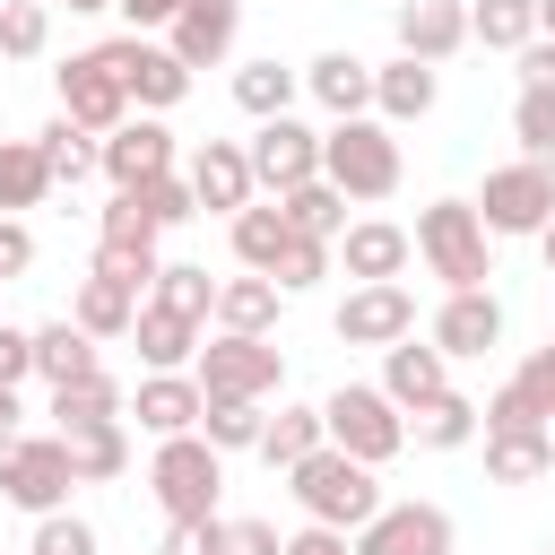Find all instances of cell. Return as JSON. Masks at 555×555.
<instances>
[{
  "label": "cell",
  "mask_w": 555,
  "mask_h": 555,
  "mask_svg": "<svg viewBox=\"0 0 555 555\" xmlns=\"http://www.w3.org/2000/svg\"><path fill=\"white\" fill-rule=\"evenodd\" d=\"M286 477H295L304 520H330V529H347V538L382 512V477H373L356 451H338V442H321V451H312V460H295Z\"/></svg>",
  "instance_id": "1"
},
{
  "label": "cell",
  "mask_w": 555,
  "mask_h": 555,
  "mask_svg": "<svg viewBox=\"0 0 555 555\" xmlns=\"http://www.w3.org/2000/svg\"><path fill=\"white\" fill-rule=\"evenodd\" d=\"M321 173L347 191V199H390L399 191V139L382 113H356V121H330L321 130Z\"/></svg>",
  "instance_id": "2"
},
{
  "label": "cell",
  "mask_w": 555,
  "mask_h": 555,
  "mask_svg": "<svg viewBox=\"0 0 555 555\" xmlns=\"http://www.w3.org/2000/svg\"><path fill=\"white\" fill-rule=\"evenodd\" d=\"M494 234H486V217H477V199H434V208H416V260L442 278V286H486L494 278V251H486Z\"/></svg>",
  "instance_id": "3"
},
{
  "label": "cell",
  "mask_w": 555,
  "mask_h": 555,
  "mask_svg": "<svg viewBox=\"0 0 555 555\" xmlns=\"http://www.w3.org/2000/svg\"><path fill=\"white\" fill-rule=\"evenodd\" d=\"M321 425H330V442L356 451L364 468H382V460L408 451V408H399L382 382H338V390L321 399Z\"/></svg>",
  "instance_id": "4"
},
{
  "label": "cell",
  "mask_w": 555,
  "mask_h": 555,
  "mask_svg": "<svg viewBox=\"0 0 555 555\" xmlns=\"http://www.w3.org/2000/svg\"><path fill=\"white\" fill-rule=\"evenodd\" d=\"M147 486H156L165 520H208L217 512V486H225V451L208 434H165L156 460H147Z\"/></svg>",
  "instance_id": "5"
},
{
  "label": "cell",
  "mask_w": 555,
  "mask_h": 555,
  "mask_svg": "<svg viewBox=\"0 0 555 555\" xmlns=\"http://www.w3.org/2000/svg\"><path fill=\"white\" fill-rule=\"evenodd\" d=\"M69 486H78V460H69V442L61 434H9L0 442V503H17V512H61L69 503Z\"/></svg>",
  "instance_id": "6"
},
{
  "label": "cell",
  "mask_w": 555,
  "mask_h": 555,
  "mask_svg": "<svg viewBox=\"0 0 555 555\" xmlns=\"http://www.w3.org/2000/svg\"><path fill=\"white\" fill-rule=\"evenodd\" d=\"M191 373H199L208 399H278V390H286V356H278L269 338H243V330H217Z\"/></svg>",
  "instance_id": "7"
},
{
  "label": "cell",
  "mask_w": 555,
  "mask_h": 555,
  "mask_svg": "<svg viewBox=\"0 0 555 555\" xmlns=\"http://www.w3.org/2000/svg\"><path fill=\"white\" fill-rule=\"evenodd\" d=\"M477 217H486V234H546V217H555V165H538V156L494 165L486 191H477Z\"/></svg>",
  "instance_id": "8"
},
{
  "label": "cell",
  "mask_w": 555,
  "mask_h": 555,
  "mask_svg": "<svg viewBox=\"0 0 555 555\" xmlns=\"http://www.w3.org/2000/svg\"><path fill=\"white\" fill-rule=\"evenodd\" d=\"M52 87H61V113H69L78 130H95V139L130 121V87H121V69H113V52H104V43L69 52V61L52 69Z\"/></svg>",
  "instance_id": "9"
},
{
  "label": "cell",
  "mask_w": 555,
  "mask_h": 555,
  "mask_svg": "<svg viewBox=\"0 0 555 555\" xmlns=\"http://www.w3.org/2000/svg\"><path fill=\"white\" fill-rule=\"evenodd\" d=\"M251 182L269 191V199H286L295 182H312L321 173V130L312 121H295V113H269V121H251Z\"/></svg>",
  "instance_id": "10"
},
{
  "label": "cell",
  "mask_w": 555,
  "mask_h": 555,
  "mask_svg": "<svg viewBox=\"0 0 555 555\" xmlns=\"http://www.w3.org/2000/svg\"><path fill=\"white\" fill-rule=\"evenodd\" d=\"M104 52H113V69H121V87H130L139 113H173V104L191 95V61H182L173 43H156V35H113Z\"/></svg>",
  "instance_id": "11"
},
{
  "label": "cell",
  "mask_w": 555,
  "mask_h": 555,
  "mask_svg": "<svg viewBox=\"0 0 555 555\" xmlns=\"http://www.w3.org/2000/svg\"><path fill=\"white\" fill-rule=\"evenodd\" d=\"M330 330H338V347H399V338H416V295L399 278L347 286V304L330 312Z\"/></svg>",
  "instance_id": "12"
},
{
  "label": "cell",
  "mask_w": 555,
  "mask_h": 555,
  "mask_svg": "<svg viewBox=\"0 0 555 555\" xmlns=\"http://www.w3.org/2000/svg\"><path fill=\"white\" fill-rule=\"evenodd\" d=\"M356 555H451V512L442 503H382L356 529Z\"/></svg>",
  "instance_id": "13"
},
{
  "label": "cell",
  "mask_w": 555,
  "mask_h": 555,
  "mask_svg": "<svg viewBox=\"0 0 555 555\" xmlns=\"http://www.w3.org/2000/svg\"><path fill=\"white\" fill-rule=\"evenodd\" d=\"M156 173H173V130L156 113H130L121 130H104V182L113 191H139Z\"/></svg>",
  "instance_id": "14"
},
{
  "label": "cell",
  "mask_w": 555,
  "mask_h": 555,
  "mask_svg": "<svg viewBox=\"0 0 555 555\" xmlns=\"http://www.w3.org/2000/svg\"><path fill=\"white\" fill-rule=\"evenodd\" d=\"M434 347H442V356H494V347H503V304H494V286H442Z\"/></svg>",
  "instance_id": "15"
},
{
  "label": "cell",
  "mask_w": 555,
  "mask_h": 555,
  "mask_svg": "<svg viewBox=\"0 0 555 555\" xmlns=\"http://www.w3.org/2000/svg\"><path fill=\"white\" fill-rule=\"evenodd\" d=\"M390 35H399V52H416V61H451L460 43H477L468 35V0H399L390 9Z\"/></svg>",
  "instance_id": "16"
},
{
  "label": "cell",
  "mask_w": 555,
  "mask_h": 555,
  "mask_svg": "<svg viewBox=\"0 0 555 555\" xmlns=\"http://www.w3.org/2000/svg\"><path fill=\"white\" fill-rule=\"evenodd\" d=\"M191 191H199V208H217V217L251 208V199H260V182H251V147H243V139H199V156H191Z\"/></svg>",
  "instance_id": "17"
},
{
  "label": "cell",
  "mask_w": 555,
  "mask_h": 555,
  "mask_svg": "<svg viewBox=\"0 0 555 555\" xmlns=\"http://www.w3.org/2000/svg\"><path fill=\"white\" fill-rule=\"evenodd\" d=\"M165 43H173L191 69H217V61L243 43V0H182V17L165 26Z\"/></svg>",
  "instance_id": "18"
},
{
  "label": "cell",
  "mask_w": 555,
  "mask_h": 555,
  "mask_svg": "<svg viewBox=\"0 0 555 555\" xmlns=\"http://www.w3.org/2000/svg\"><path fill=\"white\" fill-rule=\"evenodd\" d=\"M199 408H208V390H199V373H147L139 390H130V416H139V434H199Z\"/></svg>",
  "instance_id": "19"
},
{
  "label": "cell",
  "mask_w": 555,
  "mask_h": 555,
  "mask_svg": "<svg viewBox=\"0 0 555 555\" xmlns=\"http://www.w3.org/2000/svg\"><path fill=\"white\" fill-rule=\"evenodd\" d=\"M304 95H312L330 121H356V113H373V61H356V52H312V61H304Z\"/></svg>",
  "instance_id": "20"
},
{
  "label": "cell",
  "mask_w": 555,
  "mask_h": 555,
  "mask_svg": "<svg viewBox=\"0 0 555 555\" xmlns=\"http://www.w3.org/2000/svg\"><path fill=\"white\" fill-rule=\"evenodd\" d=\"M434 95H442V69H434V61H416V52L373 61V113H382V121H425Z\"/></svg>",
  "instance_id": "21"
},
{
  "label": "cell",
  "mask_w": 555,
  "mask_h": 555,
  "mask_svg": "<svg viewBox=\"0 0 555 555\" xmlns=\"http://www.w3.org/2000/svg\"><path fill=\"white\" fill-rule=\"evenodd\" d=\"M338 260H347L356 286H373V278H399V269L416 260V234L390 225V217H356V225L338 234Z\"/></svg>",
  "instance_id": "22"
},
{
  "label": "cell",
  "mask_w": 555,
  "mask_h": 555,
  "mask_svg": "<svg viewBox=\"0 0 555 555\" xmlns=\"http://www.w3.org/2000/svg\"><path fill=\"white\" fill-rule=\"evenodd\" d=\"M199 330H208V321L165 312V304H139V321H130L139 364H147V373H191V364H199Z\"/></svg>",
  "instance_id": "23"
},
{
  "label": "cell",
  "mask_w": 555,
  "mask_h": 555,
  "mask_svg": "<svg viewBox=\"0 0 555 555\" xmlns=\"http://www.w3.org/2000/svg\"><path fill=\"white\" fill-rule=\"evenodd\" d=\"M382 390L416 416L425 399H442L451 390V356L442 347H416V338H399V347H382Z\"/></svg>",
  "instance_id": "24"
},
{
  "label": "cell",
  "mask_w": 555,
  "mask_h": 555,
  "mask_svg": "<svg viewBox=\"0 0 555 555\" xmlns=\"http://www.w3.org/2000/svg\"><path fill=\"white\" fill-rule=\"evenodd\" d=\"M278 304H286V286H278V278H260V269H243V278H217V330L269 338V330H278Z\"/></svg>",
  "instance_id": "25"
},
{
  "label": "cell",
  "mask_w": 555,
  "mask_h": 555,
  "mask_svg": "<svg viewBox=\"0 0 555 555\" xmlns=\"http://www.w3.org/2000/svg\"><path fill=\"white\" fill-rule=\"evenodd\" d=\"M555 468V434L546 425H503V434H486V477L494 486H538Z\"/></svg>",
  "instance_id": "26"
},
{
  "label": "cell",
  "mask_w": 555,
  "mask_h": 555,
  "mask_svg": "<svg viewBox=\"0 0 555 555\" xmlns=\"http://www.w3.org/2000/svg\"><path fill=\"white\" fill-rule=\"evenodd\" d=\"M225 243H234V260H243V269H260V278H269V269L286 260L295 225H286V208H278V199H269V208L251 199V208H234V217H225Z\"/></svg>",
  "instance_id": "27"
},
{
  "label": "cell",
  "mask_w": 555,
  "mask_h": 555,
  "mask_svg": "<svg viewBox=\"0 0 555 555\" xmlns=\"http://www.w3.org/2000/svg\"><path fill=\"white\" fill-rule=\"evenodd\" d=\"M139 304H147V295H130L121 278H95V269H87V278H78V295H69V321H78L87 338H130Z\"/></svg>",
  "instance_id": "28"
},
{
  "label": "cell",
  "mask_w": 555,
  "mask_h": 555,
  "mask_svg": "<svg viewBox=\"0 0 555 555\" xmlns=\"http://www.w3.org/2000/svg\"><path fill=\"white\" fill-rule=\"evenodd\" d=\"M477 434H486V408L460 399V390H442V399H425V408L408 416V442H416V451H468Z\"/></svg>",
  "instance_id": "29"
},
{
  "label": "cell",
  "mask_w": 555,
  "mask_h": 555,
  "mask_svg": "<svg viewBox=\"0 0 555 555\" xmlns=\"http://www.w3.org/2000/svg\"><path fill=\"white\" fill-rule=\"evenodd\" d=\"M95 347H104V338H87L78 321H43V330H35V382H52V390H61V382L104 373V364H95Z\"/></svg>",
  "instance_id": "30"
},
{
  "label": "cell",
  "mask_w": 555,
  "mask_h": 555,
  "mask_svg": "<svg viewBox=\"0 0 555 555\" xmlns=\"http://www.w3.org/2000/svg\"><path fill=\"white\" fill-rule=\"evenodd\" d=\"M61 182H52V165H43V147L35 139H0V217H17V208H43Z\"/></svg>",
  "instance_id": "31"
},
{
  "label": "cell",
  "mask_w": 555,
  "mask_h": 555,
  "mask_svg": "<svg viewBox=\"0 0 555 555\" xmlns=\"http://www.w3.org/2000/svg\"><path fill=\"white\" fill-rule=\"evenodd\" d=\"M35 147H43L52 182H87V173H104V139H95V130H78L69 113H52V121L35 130Z\"/></svg>",
  "instance_id": "32"
},
{
  "label": "cell",
  "mask_w": 555,
  "mask_h": 555,
  "mask_svg": "<svg viewBox=\"0 0 555 555\" xmlns=\"http://www.w3.org/2000/svg\"><path fill=\"white\" fill-rule=\"evenodd\" d=\"M104 416H130V399H121L113 373H87V382L52 390V434H78V425H104Z\"/></svg>",
  "instance_id": "33"
},
{
  "label": "cell",
  "mask_w": 555,
  "mask_h": 555,
  "mask_svg": "<svg viewBox=\"0 0 555 555\" xmlns=\"http://www.w3.org/2000/svg\"><path fill=\"white\" fill-rule=\"evenodd\" d=\"M295 87H304V69H286L278 52H269V61H243V69H234V104H243L251 121H269V113H295Z\"/></svg>",
  "instance_id": "34"
},
{
  "label": "cell",
  "mask_w": 555,
  "mask_h": 555,
  "mask_svg": "<svg viewBox=\"0 0 555 555\" xmlns=\"http://www.w3.org/2000/svg\"><path fill=\"white\" fill-rule=\"evenodd\" d=\"M278 208H286V225H295V234H321V243H338V234H347V191H338L330 173L295 182V191H286Z\"/></svg>",
  "instance_id": "35"
},
{
  "label": "cell",
  "mask_w": 555,
  "mask_h": 555,
  "mask_svg": "<svg viewBox=\"0 0 555 555\" xmlns=\"http://www.w3.org/2000/svg\"><path fill=\"white\" fill-rule=\"evenodd\" d=\"M61 442H69V460H78V486H113V477L130 468V434H121V416L78 425V434H61Z\"/></svg>",
  "instance_id": "36"
},
{
  "label": "cell",
  "mask_w": 555,
  "mask_h": 555,
  "mask_svg": "<svg viewBox=\"0 0 555 555\" xmlns=\"http://www.w3.org/2000/svg\"><path fill=\"white\" fill-rule=\"evenodd\" d=\"M321 442H330L321 408H278V416L260 425V460H269V468H295V460H312Z\"/></svg>",
  "instance_id": "37"
},
{
  "label": "cell",
  "mask_w": 555,
  "mask_h": 555,
  "mask_svg": "<svg viewBox=\"0 0 555 555\" xmlns=\"http://www.w3.org/2000/svg\"><path fill=\"white\" fill-rule=\"evenodd\" d=\"M147 304L191 312V321H217V278H208L199 260H165V269H156V286H147Z\"/></svg>",
  "instance_id": "38"
},
{
  "label": "cell",
  "mask_w": 555,
  "mask_h": 555,
  "mask_svg": "<svg viewBox=\"0 0 555 555\" xmlns=\"http://www.w3.org/2000/svg\"><path fill=\"white\" fill-rule=\"evenodd\" d=\"M468 35L486 52H520L538 35V0H468Z\"/></svg>",
  "instance_id": "39"
},
{
  "label": "cell",
  "mask_w": 555,
  "mask_h": 555,
  "mask_svg": "<svg viewBox=\"0 0 555 555\" xmlns=\"http://www.w3.org/2000/svg\"><path fill=\"white\" fill-rule=\"evenodd\" d=\"M52 52V0H0V61H43Z\"/></svg>",
  "instance_id": "40"
},
{
  "label": "cell",
  "mask_w": 555,
  "mask_h": 555,
  "mask_svg": "<svg viewBox=\"0 0 555 555\" xmlns=\"http://www.w3.org/2000/svg\"><path fill=\"white\" fill-rule=\"evenodd\" d=\"M260 425H269L260 399H208V408H199V434H208L217 451H260Z\"/></svg>",
  "instance_id": "41"
},
{
  "label": "cell",
  "mask_w": 555,
  "mask_h": 555,
  "mask_svg": "<svg viewBox=\"0 0 555 555\" xmlns=\"http://www.w3.org/2000/svg\"><path fill=\"white\" fill-rule=\"evenodd\" d=\"M512 139H520V156L555 165V87H520V104H512Z\"/></svg>",
  "instance_id": "42"
},
{
  "label": "cell",
  "mask_w": 555,
  "mask_h": 555,
  "mask_svg": "<svg viewBox=\"0 0 555 555\" xmlns=\"http://www.w3.org/2000/svg\"><path fill=\"white\" fill-rule=\"evenodd\" d=\"M139 208L156 217V234H173L199 217V191H191V173H156V182H139Z\"/></svg>",
  "instance_id": "43"
},
{
  "label": "cell",
  "mask_w": 555,
  "mask_h": 555,
  "mask_svg": "<svg viewBox=\"0 0 555 555\" xmlns=\"http://www.w3.org/2000/svg\"><path fill=\"white\" fill-rule=\"evenodd\" d=\"M156 269H165V260H156V243H95V278H121L130 295H147V286H156Z\"/></svg>",
  "instance_id": "44"
},
{
  "label": "cell",
  "mask_w": 555,
  "mask_h": 555,
  "mask_svg": "<svg viewBox=\"0 0 555 555\" xmlns=\"http://www.w3.org/2000/svg\"><path fill=\"white\" fill-rule=\"evenodd\" d=\"M330 260H338V243H321V234H295V243H286V260H278L269 278H278L286 295H304V286H321V278H330Z\"/></svg>",
  "instance_id": "45"
},
{
  "label": "cell",
  "mask_w": 555,
  "mask_h": 555,
  "mask_svg": "<svg viewBox=\"0 0 555 555\" xmlns=\"http://www.w3.org/2000/svg\"><path fill=\"white\" fill-rule=\"evenodd\" d=\"M26 555H95V520H78V512L61 503V512H43V520H35Z\"/></svg>",
  "instance_id": "46"
},
{
  "label": "cell",
  "mask_w": 555,
  "mask_h": 555,
  "mask_svg": "<svg viewBox=\"0 0 555 555\" xmlns=\"http://www.w3.org/2000/svg\"><path fill=\"white\" fill-rule=\"evenodd\" d=\"M95 243H156V217L139 208V191H113L95 217Z\"/></svg>",
  "instance_id": "47"
},
{
  "label": "cell",
  "mask_w": 555,
  "mask_h": 555,
  "mask_svg": "<svg viewBox=\"0 0 555 555\" xmlns=\"http://www.w3.org/2000/svg\"><path fill=\"white\" fill-rule=\"evenodd\" d=\"M156 555H225V520H217V512H208V520H165Z\"/></svg>",
  "instance_id": "48"
},
{
  "label": "cell",
  "mask_w": 555,
  "mask_h": 555,
  "mask_svg": "<svg viewBox=\"0 0 555 555\" xmlns=\"http://www.w3.org/2000/svg\"><path fill=\"white\" fill-rule=\"evenodd\" d=\"M503 425H546V408H538L520 382H503V390L486 399V434H503Z\"/></svg>",
  "instance_id": "49"
},
{
  "label": "cell",
  "mask_w": 555,
  "mask_h": 555,
  "mask_svg": "<svg viewBox=\"0 0 555 555\" xmlns=\"http://www.w3.org/2000/svg\"><path fill=\"white\" fill-rule=\"evenodd\" d=\"M0 382H9V390L35 382V330H9V321H0Z\"/></svg>",
  "instance_id": "50"
},
{
  "label": "cell",
  "mask_w": 555,
  "mask_h": 555,
  "mask_svg": "<svg viewBox=\"0 0 555 555\" xmlns=\"http://www.w3.org/2000/svg\"><path fill=\"white\" fill-rule=\"evenodd\" d=\"M225 555H286V538L269 520H225Z\"/></svg>",
  "instance_id": "51"
},
{
  "label": "cell",
  "mask_w": 555,
  "mask_h": 555,
  "mask_svg": "<svg viewBox=\"0 0 555 555\" xmlns=\"http://www.w3.org/2000/svg\"><path fill=\"white\" fill-rule=\"evenodd\" d=\"M286 555H356V538H347V529H330V520H304V529L286 538Z\"/></svg>",
  "instance_id": "52"
},
{
  "label": "cell",
  "mask_w": 555,
  "mask_h": 555,
  "mask_svg": "<svg viewBox=\"0 0 555 555\" xmlns=\"http://www.w3.org/2000/svg\"><path fill=\"white\" fill-rule=\"evenodd\" d=\"M512 61H520V87H555V35H529Z\"/></svg>",
  "instance_id": "53"
},
{
  "label": "cell",
  "mask_w": 555,
  "mask_h": 555,
  "mask_svg": "<svg viewBox=\"0 0 555 555\" xmlns=\"http://www.w3.org/2000/svg\"><path fill=\"white\" fill-rule=\"evenodd\" d=\"M26 269H35V234L17 217H0V278H26Z\"/></svg>",
  "instance_id": "54"
},
{
  "label": "cell",
  "mask_w": 555,
  "mask_h": 555,
  "mask_svg": "<svg viewBox=\"0 0 555 555\" xmlns=\"http://www.w3.org/2000/svg\"><path fill=\"white\" fill-rule=\"evenodd\" d=\"M512 382H520V390H529V399H538V408L555 416V347H538V356H529V364H520Z\"/></svg>",
  "instance_id": "55"
},
{
  "label": "cell",
  "mask_w": 555,
  "mask_h": 555,
  "mask_svg": "<svg viewBox=\"0 0 555 555\" xmlns=\"http://www.w3.org/2000/svg\"><path fill=\"white\" fill-rule=\"evenodd\" d=\"M121 17H130V35H165L173 17H182V0H113Z\"/></svg>",
  "instance_id": "56"
},
{
  "label": "cell",
  "mask_w": 555,
  "mask_h": 555,
  "mask_svg": "<svg viewBox=\"0 0 555 555\" xmlns=\"http://www.w3.org/2000/svg\"><path fill=\"white\" fill-rule=\"evenodd\" d=\"M17 416H26V408H17V390H9V382H0V442H9V434H17Z\"/></svg>",
  "instance_id": "57"
},
{
  "label": "cell",
  "mask_w": 555,
  "mask_h": 555,
  "mask_svg": "<svg viewBox=\"0 0 555 555\" xmlns=\"http://www.w3.org/2000/svg\"><path fill=\"white\" fill-rule=\"evenodd\" d=\"M52 9H78V17H95V9H113V0H52Z\"/></svg>",
  "instance_id": "58"
},
{
  "label": "cell",
  "mask_w": 555,
  "mask_h": 555,
  "mask_svg": "<svg viewBox=\"0 0 555 555\" xmlns=\"http://www.w3.org/2000/svg\"><path fill=\"white\" fill-rule=\"evenodd\" d=\"M538 251H546V269H555V217H546V234H538Z\"/></svg>",
  "instance_id": "59"
},
{
  "label": "cell",
  "mask_w": 555,
  "mask_h": 555,
  "mask_svg": "<svg viewBox=\"0 0 555 555\" xmlns=\"http://www.w3.org/2000/svg\"><path fill=\"white\" fill-rule=\"evenodd\" d=\"M546 434H555V416H546Z\"/></svg>",
  "instance_id": "60"
},
{
  "label": "cell",
  "mask_w": 555,
  "mask_h": 555,
  "mask_svg": "<svg viewBox=\"0 0 555 555\" xmlns=\"http://www.w3.org/2000/svg\"><path fill=\"white\" fill-rule=\"evenodd\" d=\"M546 555H555V546H546Z\"/></svg>",
  "instance_id": "61"
},
{
  "label": "cell",
  "mask_w": 555,
  "mask_h": 555,
  "mask_svg": "<svg viewBox=\"0 0 555 555\" xmlns=\"http://www.w3.org/2000/svg\"><path fill=\"white\" fill-rule=\"evenodd\" d=\"M0 286H9V278H0Z\"/></svg>",
  "instance_id": "62"
}]
</instances>
